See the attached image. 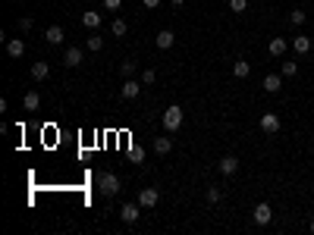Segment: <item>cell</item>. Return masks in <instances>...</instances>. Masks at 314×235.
<instances>
[{"instance_id": "13", "label": "cell", "mask_w": 314, "mask_h": 235, "mask_svg": "<svg viewBox=\"0 0 314 235\" xmlns=\"http://www.w3.org/2000/svg\"><path fill=\"white\" fill-rule=\"evenodd\" d=\"M82 26L91 28V32H98L101 28V13H98V10H85V13H82Z\"/></svg>"}, {"instance_id": "16", "label": "cell", "mask_w": 314, "mask_h": 235, "mask_svg": "<svg viewBox=\"0 0 314 235\" xmlns=\"http://www.w3.org/2000/svg\"><path fill=\"white\" fill-rule=\"evenodd\" d=\"M63 38H66V32L60 26H48V32H44V41L48 44H63Z\"/></svg>"}, {"instance_id": "7", "label": "cell", "mask_w": 314, "mask_h": 235, "mask_svg": "<svg viewBox=\"0 0 314 235\" xmlns=\"http://www.w3.org/2000/svg\"><path fill=\"white\" fill-rule=\"evenodd\" d=\"M157 201H160V194H157V188H142V192H138V204H142L145 210H151V207H157Z\"/></svg>"}, {"instance_id": "14", "label": "cell", "mask_w": 314, "mask_h": 235, "mask_svg": "<svg viewBox=\"0 0 314 235\" xmlns=\"http://www.w3.org/2000/svg\"><path fill=\"white\" fill-rule=\"evenodd\" d=\"M154 41H157L160 50H170V47L176 44V34H173L170 28H164V32H157V38H154Z\"/></svg>"}, {"instance_id": "20", "label": "cell", "mask_w": 314, "mask_h": 235, "mask_svg": "<svg viewBox=\"0 0 314 235\" xmlns=\"http://www.w3.org/2000/svg\"><path fill=\"white\" fill-rule=\"evenodd\" d=\"M22 107H26L29 113H35V110L41 107V94H38V91H29V94H26V100H22Z\"/></svg>"}, {"instance_id": "1", "label": "cell", "mask_w": 314, "mask_h": 235, "mask_svg": "<svg viewBox=\"0 0 314 235\" xmlns=\"http://www.w3.org/2000/svg\"><path fill=\"white\" fill-rule=\"evenodd\" d=\"M160 122H164V128L173 135V132H179V126H182V107H176V104H170V107L164 110V116H160Z\"/></svg>"}, {"instance_id": "11", "label": "cell", "mask_w": 314, "mask_h": 235, "mask_svg": "<svg viewBox=\"0 0 314 235\" xmlns=\"http://www.w3.org/2000/svg\"><path fill=\"white\" fill-rule=\"evenodd\" d=\"M48 76H51V63H48V60L32 63V78H35V82H44Z\"/></svg>"}, {"instance_id": "27", "label": "cell", "mask_w": 314, "mask_h": 235, "mask_svg": "<svg viewBox=\"0 0 314 235\" xmlns=\"http://www.w3.org/2000/svg\"><path fill=\"white\" fill-rule=\"evenodd\" d=\"M229 10H232V13H245V10H248V0H229Z\"/></svg>"}, {"instance_id": "9", "label": "cell", "mask_w": 314, "mask_h": 235, "mask_svg": "<svg viewBox=\"0 0 314 235\" xmlns=\"http://www.w3.org/2000/svg\"><path fill=\"white\" fill-rule=\"evenodd\" d=\"M261 88L267 91V94H276L283 88V76H276V72H270V76H264V82H261Z\"/></svg>"}, {"instance_id": "5", "label": "cell", "mask_w": 314, "mask_h": 235, "mask_svg": "<svg viewBox=\"0 0 314 235\" xmlns=\"http://www.w3.org/2000/svg\"><path fill=\"white\" fill-rule=\"evenodd\" d=\"M251 216H254V222H258V226H267V222L273 220V210H270V204H267V201H261L258 207L251 210Z\"/></svg>"}, {"instance_id": "10", "label": "cell", "mask_w": 314, "mask_h": 235, "mask_svg": "<svg viewBox=\"0 0 314 235\" xmlns=\"http://www.w3.org/2000/svg\"><path fill=\"white\" fill-rule=\"evenodd\" d=\"M79 63H82V50H79V47H66V54H63V66H66V69H76Z\"/></svg>"}, {"instance_id": "3", "label": "cell", "mask_w": 314, "mask_h": 235, "mask_svg": "<svg viewBox=\"0 0 314 235\" xmlns=\"http://www.w3.org/2000/svg\"><path fill=\"white\" fill-rule=\"evenodd\" d=\"M138 94H142V82H135V78H123V85H120V98H123V100H135Z\"/></svg>"}, {"instance_id": "4", "label": "cell", "mask_w": 314, "mask_h": 235, "mask_svg": "<svg viewBox=\"0 0 314 235\" xmlns=\"http://www.w3.org/2000/svg\"><path fill=\"white\" fill-rule=\"evenodd\" d=\"M142 210H145V207L138 204V201H135V204H123V207H120V220H123V222H138Z\"/></svg>"}, {"instance_id": "18", "label": "cell", "mask_w": 314, "mask_h": 235, "mask_svg": "<svg viewBox=\"0 0 314 235\" xmlns=\"http://www.w3.org/2000/svg\"><path fill=\"white\" fill-rule=\"evenodd\" d=\"M7 54L10 56H22V54H26V41H22V38H10L7 41Z\"/></svg>"}, {"instance_id": "31", "label": "cell", "mask_w": 314, "mask_h": 235, "mask_svg": "<svg viewBox=\"0 0 314 235\" xmlns=\"http://www.w3.org/2000/svg\"><path fill=\"white\" fill-rule=\"evenodd\" d=\"M123 0H104V10H120Z\"/></svg>"}, {"instance_id": "22", "label": "cell", "mask_w": 314, "mask_h": 235, "mask_svg": "<svg viewBox=\"0 0 314 235\" xmlns=\"http://www.w3.org/2000/svg\"><path fill=\"white\" fill-rule=\"evenodd\" d=\"M85 47H88V50H91V54H98V50H101V47H104V38H101V34H88V41H85Z\"/></svg>"}, {"instance_id": "2", "label": "cell", "mask_w": 314, "mask_h": 235, "mask_svg": "<svg viewBox=\"0 0 314 235\" xmlns=\"http://www.w3.org/2000/svg\"><path fill=\"white\" fill-rule=\"evenodd\" d=\"M98 192L104 198H116V194H120V179H116L113 172H101L98 176Z\"/></svg>"}, {"instance_id": "12", "label": "cell", "mask_w": 314, "mask_h": 235, "mask_svg": "<svg viewBox=\"0 0 314 235\" xmlns=\"http://www.w3.org/2000/svg\"><path fill=\"white\" fill-rule=\"evenodd\" d=\"M236 170H239V160L232 157V154L220 157V176H236Z\"/></svg>"}, {"instance_id": "8", "label": "cell", "mask_w": 314, "mask_h": 235, "mask_svg": "<svg viewBox=\"0 0 314 235\" xmlns=\"http://www.w3.org/2000/svg\"><path fill=\"white\" fill-rule=\"evenodd\" d=\"M173 150V135L167 132V135H160V138H154V154L157 157H167Z\"/></svg>"}, {"instance_id": "21", "label": "cell", "mask_w": 314, "mask_h": 235, "mask_svg": "<svg viewBox=\"0 0 314 235\" xmlns=\"http://www.w3.org/2000/svg\"><path fill=\"white\" fill-rule=\"evenodd\" d=\"M280 76H283V78H292V76H298V63H295V60H283Z\"/></svg>"}, {"instance_id": "24", "label": "cell", "mask_w": 314, "mask_h": 235, "mask_svg": "<svg viewBox=\"0 0 314 235\" xmlns=\"http://www.w3.org/2000/svg\"><path fill=\"white\" fill-rule=\"evenodd\" d=\"M305 19H308V16H305V10H292V13H289V22H292L295 28H298V26H305Z\"/></svg>"}, {"instance_id": "32", "label": "cell", "mask_w": 314, "mask_h": 235, "mask_svg": "<svg viewBox=\"0 0 314 235\" xmlns=\"http://www.w3.org/2000/svg\"><path fill=\"white\" fill-rule=\"evenodd\" d=\"M142 4H145L148 10H157V6H160V0H142Z\"/></svg>"}, {"instance_id": "19", "label": "cell", "mask_w": 314, "mask_h": 235, "mask_svg": "<svg viewBox=\"0 0 314 235\" xmlns=\"http://www.w3.org/2000/svg\"><path fill=\"white\" fill-rule=\"evenodd\" d=\"M232 76H236V78H248L251 76V63L248 60H236V63H232Z\"/></svg>"}, {"instance_id": "17", "label": "cell", "mask_w": 314, "mask_h": 235, "mask_svg": "<svg viewBox=\"0 0 314 235\" xmlns=\"http://www.w3.org/2000/svg\"><path fill=\"white\" fill-rule=\"evenodd\" d=\"M292 50L295 54H308L311 50V38H308V34H295V38H292Z\"/></svg>"}, {"instance_id": "15", "label": "cell", "mask_w": 314, "mask_h": 235, "mask_svg": "<svg viewBox=\"0 0 314 235\" xmlns=\"http://www.w3.org/2000/svg\"><path fill=\"white\" fill-rule=\"evenodd\" d=\"M267 50H270V56H276V60H280V56L289 50V41H286V38H270V47H267Z\"/></svg>"}, {"instance_id": "26", "label": "cell", "mask_w": 314, "mask_h": 235, "mask_svg": "<svg viewBox=\"0 0 314 235\" xmlns=\"http://www.w3.org/2000/svg\"><path fill=\"white\" fill-rule=\"evenodd\" d=\"M110 32L116 34V38H123V34H126V32H129V28H126V22H123V19H116V22H113V26H110Z\"/></svg>"}, {"instance_id": "29", "label": "cell", "mask_w": 314, "mask_h": 235, "mask_svg": "<svg viewBox=\"0 0 314 235\" xmlns=\"http://www.w3.org/2000/svg\"><path fill=\"white\" fill-rule=\"evenodd\" d=\"M129 160L135 163V166H142V163H145V154H142L138 148H132V150H129Z\"/></svg>"}, {"instance_id": "6", "label": "cell", "mask_w": 314, "mask_h": 235, "mask_svg": "<svg viewBox=\"0 0 314 235\" xmlns=\"http://www.w3.org/2000/svg\"><path fill=\"white\" fill-rule=\"evenodd\" d=\"M261 132L264 135H276V132H280V116H276V113H264L261 116Z\"/></svg>"}, {"instance_id": "30", "label": "cell", "mask_w": 314, "mask_h": 235, "mask_svg": "<svg viewBox=\"0 0 314 235\" xmlns=\"http://www.w3.org/2000/svg\"><path fill=\"white\" fill-rule=\"evenodd\" d=\"M32 26H35V22H32V16H22V19H19V28H22V32H29Z\"/></svg>"}, {"instance_id": "34", "label": "cell", "mask_w": 314, "mask_h": 235, "mask_svg": "<svg viewBox=\"0 0 314 235\" xmlns=\"http://www.w3.org/2000/svg\"><path fill=\"white\" fill-rule=\"evenodd\" d=\"M311 232H314V220H311Z\"/></svg>"}, {"instance_id": "23", "label": "cell", "mask_w": 314, "mask_h": 235, "mask_svg": "<svg viewBox=\"0 0 314 235\" xmlns=\"http://www.w3.org/2000/svg\"><path fill=\"white\" fill-rule=\"evenodd\" d=\"M135 69H138V63H135V60H123L120 72H123V78H132V76H135Z\"/></svg>"}, {"instance_id": "25", "label": "cell", "mask_w": 314, "mask_h": 235, "mask_svg": "<svg viewBox=\"0 0 314 235\" xmlns=\"http://www.w3.org/2000/svg\"><path fill=\"white\" fill-rule=\"evenodd\" d=\"M207 201H211V204H217V201H223V192H220V188H217V185H211V188H207Z\"/></svg>"}, {"instance_id": "28", "label": "cell", "mask_w": 314, "mask_h": 235, "mask_svg": "<svg viewBox=\"0 0 314 235\" xmlns=\"http://www.w3.org/2000/svg\"><path fill=\"white\" fill-rule=\"evenodd\" d=\"M154 82H157V72L154 69H145L142 72V85H154Z\"/></svg>"}, {"instance_id": "33", "label": "cell", "mask_w": 314, "mask_h": 235, "mask_svg": "<svg viewBox=\"0 0 314 235\" xmlns=\"http://www.w3.org/2000/svg\"><path fill=\"white\" fill-rule=\"evenodd\" d=\"M170 4H173V6H182V4H185V0H170Z\"/></svg>"}]
</instances>
